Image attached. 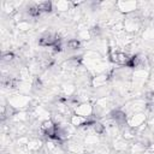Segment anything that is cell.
<instances>
[{
  "label": "cell",
  "instance_id": "cell-12",
  "mask_svg": "<svg viewBox=\"0 0 154 154\" xmlns=\"http://www.w3.org/2000/svg\"><path fill=\"white\" fill-rule=\"evenodd\" d=\"M117 124L119 128H124L126 125V120H128V114L122 109V108H117V109H113L109 112L108 114Z\"/></svg>",
  "mask_w": 154,
  "mask_h": 154
},
{
  "label": "cell",
  "instance_id": "cell-25",
  "mask_svg": "<svg viewBox=\"0 0 154 154\" xmlns=\"http://www.w3.org/2000/svg\"><path fill=\"white\" fill-rule=\"evenodd\" d=\"M13 60H14V54H13V53L7 52V53H4V54H2V63L10 64V63H12Z\"/></svg>",
  "mask_w": 154,
  "mask_h": 154
},
{
  "label": "cell",
  "instance_id": "cell-18",
  "mask_svg": "<svg viewBox=\"0 0 154 154\" xmlns=\"http://www.w3.org/2000/svg\"><path fill=\"white\" fill-rule=\"evenodd\" d=\"M120 135H122V137H123L124 140H126V141H131V140H134V138L136 137V135H137V130H135V129H132V128L125 125L124 128H122V132H120Z\"/></svg>",
  "mask_w": 154,
  "mask_h": 154
},
{
  "label": "cell",
  "instance_id": "cell-7",
  "mask_svg": "<svg viewBox=\"0 0 154 154\" xmlns=\"http://www.w3.org/2000/svg\"><path fill=\"white\" fill-rule=\"evenodd\" d=\"M147 119H148V116H147V112H138V113H134V114H130L128 117V120H126V125L137 130L138 128H141L143 124L147 123Z\"/></svg>",
  "mask_w": 154,
  "mask_h": 154
},
{
  "label": "cell",
  "instance_id": "cell-6",
  "mask_svg": "<svg viewBox=\"0 0 154 154\" xmlns=\"http://www.w3.org/2000/svg\"><path fill=\"white\" fill-rule=\"evenodd\" d=\"M61 38L58 36V34L53 30H47L45 31L40 38H38V45L41 47H53L57 42H59Z\"/></svg>",
  "mask_w": 154,
  "mask_h": 154
},
{
  "label": "cell",
  "instance_id": "cell-5",
  "mask_svg": "<svg viewBox=\"0 0 154 154\" xmlns=\"http://www.w3.org/2000/svg\"><path fill=\"white\" fill-rule=\"evenodd\" d=\"M138 2L137 1H117L114 4V8H117V11L120 13V14H131V13H135L138 8Z\"/></svg>",
  "mask_w": 154,
  "mask_h": 154
},
{
  "label": "cell",
  "instance_id": "cell-21",
  "mask_svg": "<svg viewBox=\"0 0 154 154\" xmlns=\"http://www.w3.org/2000/svg\"><path fill=\"white\" fill-rule=\"evenodd\" d=\"M31 28H32L31 23H30L29 20H26V19H23V20H20L19 23H17V24H16V29H17L19 32L29 31Z\"/></svg>",
  "mask_w": 154,
  "mask_h": 154
},
{
  "label": "cell",
  "instance_id": "cell-8",
  "mask_svg": "<svg viewBox=\"0 0 154 154\" xmlns=\"http://www.w3.org/2000/svg\"><path fill=\"white\" fill-rule=\"evenodd\" d=\"M73 114L82 116L84 118H91L94 116V106L89 101L81 102L73 108Z\"/></svg>",
  "mask_w": 154,
  "mask_h": 154
},
{
  "label": "cell",
  "instance_id": "cell-14",
  "mask_svg": "<svg viewBox=\"0 0 154 154\" xmlns=\"http://www.w3.org/2000/svg\"><path fill=\"white\" fill-rule=\"evenodd\" d=\"M128 142H129V141L124 140L122 136H118V137H116V138L113 140L112 147H113V149H114L117 153H124L125 150H128V149L130 148V146H129Z\"/></svg>",
  "mask_w": 154,
  "mask_h": 154
},
{
  "label": "cell",
  "instance_id": "cell-9",
  "mask_svg": "<svg viewBox=\"0 0 154 154\" xmlns=\"http://www.w3.org/2000/svg\"><path fill=\"white\" fill-rule=\"evenodd\" d=\"M109 60L114 64L122 65V66H128V63L130 60V55L124 53V52H116V51H109Z\"/></svg>",
  "mask_w": 154,
  "mask_h": 154
},
{
  "label": "cell",
  "instance_id": "cell-24",
  "mask_svg": "<svg viewBox=\"0 0 154 154\" xmlns=\"http://www.w3.org/2000/svg\"><path fill=\"white\" fill-rule=\"evenodd\" d=\"M81 45L82 43H81V41L78 38H70L66 42V47H69L70 49H78L81 47Z\"/></svg>",
  "mask_w": 154,
  "mask_h": 154
},
{
  "label": "cell",
  "instance_id": "cell-11",
  "mask_svg": "<svg viewBox=\"0 0 154 154\" xmlns=\"http://www.w3.org/2000/svg\"><path fill=\"white\" fill-rule=\"evenodd\" d=\"M108 81H111V71L108 72H103L96 76H93L90 79V87L93 88H101L103 85H106L108 83Z\"/></svg>",
  "mask_w": 154,
  "mask_h": 154
},
{
  "label": "cell",
  "instance_id": "cell-3",
  "mask_svg": "<svg viewBox=\"0 0 154 154\" xmlns=\"http://www.w3.org/2000/svg\"><path fill=\"white\" fill-rule=\"evenodd\" d=\"M147 106H148V102L146 99H134V100H130L128 101L123 107L122 109L128 114V117L130 114H134V113H138V112H144L147 109Z\"/></svg>",
  "mask_w": 154,
  "mask_h": 154
},
{
  "label": "cell",
  "instance_id": "cell-4",
  "mask_svg": "<svg viewBox=\"0 0 154 154\" xmlns=\"http://www.w3.org/2000/svg\"><path fill=\"white\" fill-rule=\"evenodd\" d=\"M149 71L148 69H135L132 71L131 75V79H130V84L134 88H140L143 87L147 81L149 79Z\"/></svg>",
  "mask_w": 154,
  "mask_h": 154
},
{
  "label": "cell",
  "instance_id": "cell-1",
  "mask_svg": "<svg viewBox=\"0 0 154 154\" xmlns=\"http://www.w3.org/2000/svg\"><path fill=\"white\" fill-rule=\"evenodd\" d=\"M142 26H143V22L140 14L131 13V14L125 16V18L123 19V29L129 35L134 36L142 29Z\"/></svg>",
  "mask_w": 154,
  "mask_h": 154
},
{
  "label": "cell",
  "instance_id": "cell-16",
  "mask_svg": "<svg viewBox=\"0 0 154 154\" xmlns=\"http://www.w3.org/2000/svg\"><path fill=\"white\" fill-rule=\"evenodd\" d=\"M43 147V141L41 138L37 137H32L29 140L28 144H26V150H29L30 153H37L38 150H41Z\"/></svg>",
  "mask_w": 154,
  "mask_h": 154
},
{
  "label": "cell",
  "instance_id": "cell-15",
  "mask_svg": "<svg viewBox=\"0 0 154 154\" xmlns=\"http://www.w3.org/2000/svg\"><path fill=\"white\" fill-rule=\"evenodd\" d=\"M90 118H84L82 116H77V114H71L69 118V124L72 125L73 128H83L89 123Z\"/></svg>",
  "mask_w": 154,
  "mask_h": 154
},
{
  "label": "cell",
  "instance_id": "cell-22",
  "mask_svg": "<svg viewBox=\"0 0 154 154\" xmlns=\"http://www.w3.org/2000/svg\"><path fill=\"white\" fill-rule=\"evenodd\" d=\"M142 37L147 41H154V26H148L143 30Z\"/></svg>",
  "mask_w": 154,
  "mask_h": 154
},
{
  "label": "cell",
  "instance_id": "cell-19",
  "mask_svg": "<svg viewBox=\"0 0 154 154\" xmlns=\"http://www.w3.org/2000/svg\"><path fill=\"white\" fill-rule=\"evenodd\" d=\"M53 7L58 12H69L72 8V4L69 1H55L53 2Z\"/></svg>",
  "mask_w": 154,
  "mask_h": 154
},
{
  "label": "cell",
  "instance_id": "cell-17",
  "mask_svg": "<svg viewBox=\"0 0 154 154\" xmlns=\"http://www.w3.org/2000/svg\"><path fill=\"white\" fill-rule=\"evenodd\" d=\"M100 135L95 134V132H90V134H87L85 137L83 138V143L85 147L88 146H96L100 143Z\"/></svg>",
  "mask_w": 154,
  "mask_h": 154
},
{
  "label": "cell",
  "instance_id": "cell-20",
  "mask_svg": "<svg viewBox=\"0 0 154 154\" xmlns=\"http://www.w3.org/2000/svg\"><path fill=\"white\" fill-rule=\"evenodd\" d=\"M36 6H37V8H38V11H40L41 13H42V12H52V11L54 10V7H53V2H51V1L37 2Z\"/></svg>",
  "mask_w": 154,
  "mask_h": 154
},
{
  "label": "cell",
  "instance_id": "cell-10",
  "mask_svg": "<svg viewBox=\"0 0 154 154\" xmlns=\"http://www.w3.org/2000/svg\"><path fill=\"white\" fill-rule=\"evenodd\" d=\"M65 149L71 154H85L87 153V148L84 143H79L72 138L65 143Z\"/></svg>",
  "mask_w": 154,
  "mask_h": 154
},
{
  "label": "cell",
  "instance_id": "cell-23",
  "mask_svg": "<svg viewBox=\"0 0 154 154\" xmlns=\"http://www.w3.org/2000/svg\"><path fill=\"white\" fill-rule=\"evenodd\" d=\"M77 36H78V40L79 41H89L91 40V35L89 32V29H85V30H79L77 32Z\"/></svg>",
  "mask_w": 154,
  "mask_h": 154
},
{
  "label": "cell",
  "instance_id": "cell-2",
  "mask_svg": "<svg viewBox=\"0 0 154 154\" xmlns=\"http://www.w3.org/2000/svg\"><path fill=\"white\" fill-rule=\"evenodd\" d=\"M7 105L11 106L17 112L26 111L31 106V99L25 94H12L7 99Z\"/></svg>",
  "mask_w": 154,
  "mask_h": 154
},
{
  "label": "cell",
  "instance_id": "cell-13",
  "mask_svg": "<svg viewBox=\"0 0 154 154\" xmlns=\"http://www.w3.org/2000/svg\"><path fill=\"white\" fill-rule=\"evenodd\" d=\"M60 93L65 97H72L77 94V87L75 83L71 82H65L60 85Z\"/></svg>",
  "mask_w": 154,
  "mask_h": 154
}]
</instances>
